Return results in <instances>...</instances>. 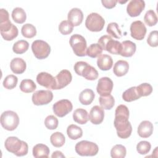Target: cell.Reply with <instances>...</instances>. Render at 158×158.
Wrapping results in <instances>:
<instances>
[{"label":"cell","instance_id":"c3c4849f","mask_svg":"<svg viewBox=\"0 0 158 158\" xmlns=\"http://www.w3.org/2000/svg\"><path fill=\"white\" fill-rule=\"evenodd\" d=\"M51 157L54 158V157H65V156L62 153V152L59 151H54L52 156H51Z\"/></svg>","mask_w":158,"mask_h":158},{"label":"cell","instance_id":"8fae6325","mask_svg":"<svg viewBox=\"0 0 158 158\" xmlns=\"http://www.w3.org/2000/svg\"><path fill=\"white\" fill-rule=\"evenodd\" d=\"M73 106L72 102L68 99H61L52 106V110L56 115L59 117H63L72 111Z\"/></svg>","mask_w":158,"mask_h":158},{"label":"cell","instance_id":"7c38bea8","mask_svg":"<svg viewBox=\"0 0 158 158\" xmlns=\"http://www.w3.org/2000/svg\"><path fill=\"white\" fill-rule=\"evenodd\" d=\"M113 81L109 77H102L99 79L96 91L98 93L102 96L110 94L113 89Z\"/></svg>","mask_w":158,"mask_h":158},{"label":"cell","instance_id":"277c9868","mask_svg":"<svg viewBox=\"0 0 158 158\" xmlns=\"http://www.w3.org/2000/svg\"><path fill=\"white\" fill-rule=\"evenodd\" d=\"M1 126L6 130L13 131L19 124V117L17 114L12 110L4 112L0 118Z\"/></svg>","mask_w":158,"mask_h":158},{"label":"cell","instance_id":"7dc6e473","mask_svg":"<svg viewBox=\"0 0 158 158\" xmlns=\"http://www.w3.org/2000/svg\"><path fill=\"white\" fill-rule=\"evenodd\" d=\"M117 2V1L115 0H102L101 1V3L102 4L103 6L105 7L107 9H112L114 8Z\"/></svg>","mask_w":158,"mask_h":158},{"label":"cell","instance_id":"f546056e","mask_svg":"<svg viewBox=\"0 0 158 158\" xmlns=\"http://www.w3.org/2000/svg\"><path fill=\"white\" fill-rule=\"evenodd\" d=\"M12 18L15 23L22 24L25 22L27 15L22 8L15 7L12 12Z\"/></svg>","mask_w":158,"mask_h":158},{"label":"cell","instance_id":"1f68e13d","mask_svg":"<svg viewBox=\"0 0 158 158\" xmlns=\"http://www.w3.org/2000/svg\"><path fill=\"white\" fill-rule=\"evenodd\" d=\"M50 141L52 145L54 147L60 148L64 144L65 142V138L62 133L57 131L51 135L50 137Z\"/></svg>","mask_w":158,"mask_h":158},{"label":"cell","instance_id":"30bf717a","mask_svg":"<svg viewBox=\"0 0 158 158\" xmlns=\"http://www.w3.org/2000/svg\"><path fill=\"white\" fill-rule=\"evenodd\" d=\"M53 99V94L50 90H38L32 95V102L36 106L49 104Z\"/></svg>","mask_w":158,"mask_h":158},{"label":"cell","instance_id":"6da1fadb","mask_svg":"<svg viewBox=\"0 0 158 158\" xmlns=\"http://www.w3.org/2000/svg\"><path fill=\"white\" fill-rule=\"evenodd\" d=\"M128 118L129 110L128 107L123 104L118 106L115 112L114 124L117 135L120 138H128L131 134L132 127Z\"/></svg>","mask_w":158,"mask_h":158},{"label":"cell","instance_id":"7a4b0ae2","mask_svg":"<svg viewBox=\"0 0 158 158\" xmlns=\"http://www.w3.org/2000/svg\"><path fill=\"white\" fill-rule=\"evenodd\" d=\"M5 148L17 156H23L27 154L28 146L26 142L19 139L17 137H8L4 143Z\"/></svg>","mask_w":158,"mask_h":158},{"label":"cell","instance_id":"5b68a950","mask_svg":"<svg viewBox=\"0 0 158 158\" xmlns=\"http://www.w3.org/2000/svg\"><path fill=\"white\" fill-rule=\"evenodd\" d=\"M98 44L102 50L106 51L112 54H120L122 44L118 41L114 40L109 35L102 36L98 40Z\"/></svg>","mask_w":158,"mask_h":158},{"label":"cell","instance_id":"ab89813d","mask_svg":"<svg viewBox=\"0 0 158 158\" xmlns=\"http://www.w3.org/2000/svg\"><path fill=\"white\" fill-rule=\"evenodd\" d=\"M18 78L14 75H7L3 81V86L7 89H12L14 88L17 84Z\"/></svg>","mask_w":158,"mask_h":158},{"label":"cell","instance_id":"484cf974","mask_svg":"<svg viewBox=\"0 0 158 158\" xmlns=\"http://www.w3.org/2000/svg\"><path fill=\"white\" fill-rule=\"evenodd\" d=\"M141 98L137 86H133L123 92L122 98L126 102H132Z\"/></svg>","mask_w":158,"mask_h":158},{"label":"cell","instance_id":"5bb4252c","mask_svg":"<svg viewBox=\"0 0 158 158\" xmlns=\"http://www.w3.org/2000/svg\"><path fill=\"white\" fill-rule=\"evenodd\" d=\"M130 32L132 38L136 40H142L144 38L146 33L145 25L140 20H136L131 23Z\"/></svg>","mask_w":158,"mask_h":158},{"label":"cell","instance_id":"ee69618b","mask_svg":"<svg viewBox=\"0 0 158 158\" xmlns=\"http://www.w3.org/2000/svg\"><path fill=\"white\" fill-rule=\"evenodd\" d=\"M151 148V145L149 142L146 141H141L136 145V151L140 154H148Z\"/></svg>","mask_w":158,"mask_h":158},{"label":"cell","instance_id":"cb8c5ba5","mask_svg":"<svg viewBox=\"0 0 158 158\" xmlns=\"http://www.w3.org/2000/svg\"><path fill=\"white\" fill-rule=\"evenodd\" d=\"M128 70V63L125 60H119L114 64L113 72L117 77H122L127 73Z\"/></svg>","mask_w":158,"mask_h":158},{"label":"cell","instance_id":"bcb514c9","mask_svg":"<svg viewBox=\"0 0 158 158\" xmlns=\"http://www.w3.org/2000/svg\"><path fill=\"white\" fill-rule=\"evenodd\" d=\"M147 43L151 47H157L158 46V31L157 30L152 31L149 33Z\"/></svg>","mask_w":158,"mask_h":158},{"label":"cell","instance_id":"d6986e66","mask_svg":"<svg viewBox=\"0 0 158 158\" xmlns=\"http://www.w3.org/2000/svg\"><path fill=\"white\" fill-rule=\"evenodd\" d=\"M153 128V125L151 122L144 120L139 123L138 127V134L141 138H148L152 134Z\"/></svg>","mask_w":158,"mask_h":158},{"label":"cell","instance_id":"d4e9b609","mask_svg":"<svg viewBox=\"0 0 158 158\" xmlns=\"http://www.w3.org/2000/svg\"><path fill=\"white\" fill-rule=\"evenodd\" d=\"M73 118L75 122L79 124H85L89 120L88 113L84 109H77L73 113Z\"/></svg>","mask_w":158,"mask_h":158},{"label":"cell","instance_id":"f35d334b","mask_svg":"<svg viewBox=\"0 0 158 158\" xmlns=\"http://www.w3.org/2000/svg\"><path fill=\"white\" fill-rule=\"evenodd\" d=\"M144 20L146 25L149 27H152L157 23V17L153 10H149L144 15Z\"/></svg>","mask_w":158,"mask_h":158},{"label":"cell","instance_id":"83f0119b","mask_svg":"<svg viewBox=\"0 0 158 158\" xmlns=\"http://www.w3.org/2000/svg\"><path fill=\"white\" fill-rule=\"evenodd\" d=\"M50 150L44 144H37L33 148V155L36 158L48 157Z\"/></svg>","mask_w":158,"mask_h":158},{"label":"cell","instance_id":"8d00e7d4","mask_svg":"<svg viewBox=\"0 0 158 158\" xmlns=\"http://www.w3.org/2000/svg\"><path fill=\"white\" fill-rule=\"evenodd\" d=\"M127 153L126 148L122 144L115 145L110 151V156L112 158H123Z\"/></svg>","mask_w":158,"mask_h":158},{"label":"cell","instance_id":"60d3db41","mask_svg":"<svg viewBox=\"0 0 158 158\" xmlns=\"http://www.w3.org/2000/svg\"><path fill=\"white\" fill-rule=\"evenodd\" d=\"M19 31L18 28L14 24L12 25L10 29L6 32H1V35L4 40L6 41L13 40L18 36Z\"/></svg>","mask_w":158,"mask_h":158},{"label":"cell","instance_id":"603a6c76","mask_svg":"<svg viewBox=\"0 0 158 158\" xmlns=\"http://www.w3.org/2000/svg\"><path fill=\"white\" fill-rule=\"evenodd\" d=\"M97 65L99 69L101 70H109L112 67L113 60L109 55L101 54L98 57Z\"/></svg>","mask_w":158,"mask_h":158},{"label":"cell","instance_id":"ac0fdd59","mask_svg":"<svg viewBox=\"0 0 158 158\" xmlns=\"http://www.w3.org/2000/svg\"><path fill=\"white\" fill-rule=\"evenodd\" d=\"M67 19L73 27L80 25L83 20V14L82 11L78 8H73L68 13Z\"/></svg>","mask_w":158,"mask_h":158},{"label":"cell","instance_id":"f6af8a7d","mask_svg":"<svg viewBox=\"0 0 158 158\" xmlns=\"http://www.w3.org/2000/svg\"><path fill=\"white\" fill-rule=\"evenodd\" d=\"M137 88L141 97L149 96L152 92V86L150 84L147 83H144L138 85L137 86Z\"/></svg>","mask_w":158,"mask_h":158},{"label":"cell","instance_id":"4316f807","mask_svg":"<svg viewBox=\"0 0 158 158\" xmlns=\"http://www.w3.org/2000/svg\"><path fill=\"white\" fill-rule=\"evenodd\" d=\"M94 93L91 89H85L79 95V101L83 105H89L94 99Z\"/></svg>","mask_w":158,"mask_h":158},{"label":"cell","instance_id":"e575fe53","mask_svg":"<svg viewBox=\"0 0 158 158\" xmlns=\"http://www.w3.org/2000/svg\"><path fill=\"white\" fill-rule=\"evenodd\" d=\"M21 33L25 38H31L36 35V30L35 27L32 24L26 23L22 26Z\"/></svg>","mask_w":158,"mask_h":158},{"label":"cell","instance_id":"9a60e30c","mask_svg":"<svg viewBox=\"0 0 158 158\" xmlns=\"http://www.w3.org/2000/svg\"><path fill=\"white\" fill-rule=\"evenodd\" d=\"M145 7V2L143 0H131L127 7L128 14L132 17H137L142 12Z\"/></svg>","mask_w":158,"mask_h":158},{"label":"cell","instance_id":"4fadbf2b","mask_svg":"<svg viewBox=\"0 0 158 158\" xmlns=\"http://www.w3.org/2000/svg\"><path fill=\"white\" fill-rule=\"evenodd\" d=\"M37 83L48 89H56V81L55 78L49 73L41 72L36 77Z\"/></svg>","mask_w":158,"mask_h":158},{"label":"cell","instance_id":"9c48e42d","mask_svg":"<svg viewBox=\"0 0 158 158\" xmlns=\"http://www.w3.org/2000/svg\"><path fill=\"white\" fill-rule=\"evenodd\" d=\"M31 50L36 58L44 59L48 57L51 52L50 46L44 41L35 40L32 43Z\"/></svg>","mask_w":158,"mask_h":158},{"label":"cell","instance_id":"8992f818","mask_svg":"<svg viewBox=\"0 0 158 158\" xmlns=\"http://www.w3.org/2000/svg\"><path fill=\"white\" fill-rule=\"evenodd\" d=\"M76 152L81 156H94L98 151V146L91 141L83 140L77 143L75 147Z\"/></svg>","mask_w":158,"mask_h":158},{"label":"cell","instance_id":"ba28073f","mask_svg":"<svg viewBox=\"0 0 158 158\" xmlns=\"http://www.w3.org/2000/svg\"><path fill=\"white\" fill-rule=\"evenodd\" d=\"M105 25V20L99 14L93 12L89 14L85 21V26L91 31L98 32L101 31Z\"/></svg>","mask_w":158,"mask_h":158},{"label":"cell","instance_id":"3957f363","mask_svg":"<svg viewBox=\"0 0 158 158\" xmlns=\"http://www.w3.org/2000/svg\"><path fill=\"white\" fill-rule=\"evenodd\" d=\"M75 73L84 77L88 80H95L98 77V72L96 69L84 61L77 62L74 65Z\"/></svg>","mask_w":158,"mask_h":158},{"label":"cell","instance_id":"7402d4cb","mask_svg":"<svg viewBox=\"0 0 158 158\" xmlns=\"http://www.w3.org/2000/svg\"><path fill=\"white\" fill-rule=\"evenodd\" d=\"M12 23L9 20V14L4 9H0V30L1 32L9 31L12 26Z\"/></svg>","mask_w":158,"mask_h":158},{"label":"cell","instance_id":"52a82bcc","mask_svg":"<svg viewBox=\"0 0 158 158\" xmlns=\"http://www.w3.org/2000/svg\"><path fill=\"white\" fill-rule=\"evenodd\" d=\"M70 44L74 54L79 57L86 56V41L85 38L78 34L73 35L70 38Z\"/></svg>","mask_w":158,"mask_h":158},{"label":"cell","instance_id":"2e32d148","mask_svg":"<svg viewBox=\"0 0 158 158\" xmlns=\"http://www.w3.org/2000/svg\"><path fill=\"white\" fill-rule=\"evenodd\" d=\"M56 81V89H60L67 86L72 80L70 72L68 70H61L55 77Z\"/></svg>","mask_w":158,"mask_h":158},{"label":"cell","instance_id":"b9f144b4","mask_svg":"<svg viewBox=\"0 0 158 158\" xmlns=\"http://www.w3.org/2000/svg\"><path fill=\"white\" fill-rule=\"evenodd\" d=\"M73 29V26L67 20H63L59 25V30L61 34L67 35L70 34Z\"/></svg>","mask_w":158,"mask_h":158},{"label":"cell","instance_id":"44dd1931","mask_svg":"<svg viewBox=\"0 0 158 158\" xmlns=\"http://www.w3.org/2000/svg\"><path fill=\"white\" fill-rule=\"evenodd\" d=\"M10 67L13 73L15 74H22L26 70L27 64L23 59L15 57L11 60Z\"/></svg>","mask_w":158,"mask_h":158},{"label":"cell","instance_id":"e0dca14e","mask_svg":"<svg viewBox=\"0 0 158 158\" xmlns=\"http://www.w3.org/2000/svg\"><path fill=\"white\" fill-rule=\"evenodd\" d=\"M104 118V109L99 106H93L89 114V120L90 122L94 125H99L101 123Z\"/></svg>","mask_w":158,"mask_h":158},{"label":"cell","instance_id":"74e56055","mask_svg":"<svg viewBox=\"0 0 158 158\" xmlns=\"http://www.w3.org/2000/svg\"><path fill=\"white\" fill-rule=\"evenodd\" d=\"M102 52V49L98 43L91 44L86 49V55L91 58H96Z\"/></svg>","mask_w":158,"mask_h":158},{"label":"cell","instance_id":"d6a6232c","mask_svg":"<svg viewBox=\"0 0 158 158\" xmlns=\"http://www.w3.org/2000/svg\"><path fill=\"white\" fill-rule=\"evenodd\" d=\"M36 88V84L30 79L23 80L20 84V90L25 93H30L33 92Z\"/></svg>","mask_w":158,"mask_h":158},{"label":"cell","instance_id":"4dcf8cb0","mask_svg":"<svg viewBox=\"0 0 158 158\" xmlns=\"http://www.w3.org/2000/svg\"><path fill=\"white\" fill-rule=\"evenodd\" d=\"M99 101L101 107L106 110L111 109L115 104V99L111 94L105 96H101L99 98Z\"/></svg>","mask_w":158,"mask_h":158},{"label":"cell","instance_id":"836d02e7","mask_svg":"<svg viewBox=\"0 0 158 158\" xmlns=\"http://www.w3.org/2000/svg\"><path fill=\"white\" fill-rule=\"evenodd\" d=\"M107 33L111 36L120 39L122 37V32L119 28L118 25L115 22H111L107 27Z\"/></svg>","mask_w":158,"mask_h":158},{"label":"cell","instance_id":"7bdbcfd3","mask_svg":"<svg viewBox=\"0 0 158 158\" xmlns=\"http://www.w3.org/2000/svg\"><path fill=\"white\" fill-rule=\"evenodd\" d=\"M58 119L52 115H48L44 120L45 127L49 130H55L58 127Z\"/></svg>","mask_w":158,"mask_h":158},{"label":"cell","instance_id":"d590c367","mask_svg":"<svg viewBox=\"0 0 158 158\" xmlns=\"http://www.w3.org/2000/svg\"><path fill=\"white\" fill-rule=\"evenodd\" d=\"M29 48V43L25 40H19L15 42L12 47L14 52L21 54L25 52Z\"/></svg>","mask_w":158,"mask_h":158},{"label":"cell","instance_id":"ffe728a7","mask_svg":"<svg viewBox=\"0 0 158 158\" xmlns=\"http://www.w3.org/2000/svg\"><path fill=\"white\" fill-rule=\"evenodd\" d=\"M122 49L120 53V55L125 57H131L135 52L136 46L135 43L130 40L123 41L122 43Z\"/></svg>","mask_w":158,"mask_h":158},{"label":"cell","instance_id":"f1b7e54d","mask_svg":"<svg viewBox=\"0 0 158 158\" xmlns=\"http://www.w3.org/2000/svg\"><path fill=\"white\" fill-rule=\"evenodd\" d=\"M67 133L69 138L73 140H75L82 136L83 130L78 126L74 124H72L67 127Z\"/></svg>","mask_w":158,"mask_h":158}]
</instances>
